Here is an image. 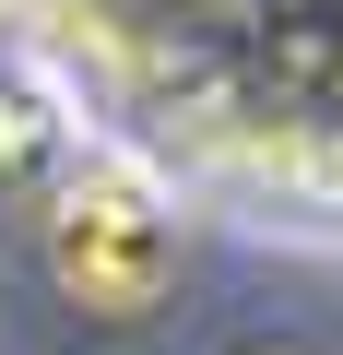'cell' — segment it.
<instances>
[{
    "mask_svg": "<svg viewBox=\"0 0 343 355\" xmlns=\"http://www.w3.org/2000/svg\"><path fill=\"white\" fill-rule=\"evenodd\" d=\"M36 237H48L60 296L95 308V320H142L178 284V214H166V190L130 154H71L60 190L36 202Z\"/></svg>",
    "mask_w": 343,
    "mask_h": 355,
    "instance_id": "obj_1",
    "label": "cell"
},
{
    "mask_svg": "<svg viewBox=\"0 0 343 355\" xmlns=\"http://www.w3.org/2000/svg\"><path fill=\"white\" fill-rule=\"evenodd\" d=\"M71 154H83V142L48 119V95H36V83H0V178H12V190H36V202H48Z\"/></svg>",
    "mask_w": 343,
    "mask_h": 355,
    "instance_id": "obj_2",
    "label": "cell"
},
{
    "mask_svg": "<svg viewBox=\"0 0 343 355\" xmlns=\"http://www.w3.org/2000/svg\"><path fill=\"white\" fill-rule=\"evenodd\" d=\"M249 355H284V343H249Z\"/></svg>",
    "mask_w": 343,
    "mask_h": 355,
    "instance_id": "obj_3",
    "label": "cell"
},
{
    "mask_svg": "<svg viewBox=\"0 0 343 355\" xmlns=\"http://www.w3.org/2000/svg\"><path fill=\"white\" fill-rule=\"evenodd\" d=\"M0 24H12V0H0Z\"/></svg>",
    "mask_w": 343,
    "mask_h": 355,
    "instance_id": "obj_4",
    "label": "cell"
}]
</instances>
